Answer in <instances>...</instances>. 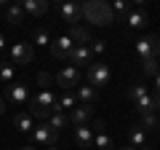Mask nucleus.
Masks as SVG:
<instances>
[{"mask_svg":"<svg viewBox=\"0 0 160 150\" xmlns=\"http://www.w3.org/2000/svg\"><path fill=\"white\" fill-rule=\"evenodd\" d=\"M80 16L86 19V22L96 24V27H107V24L115 22L112 8H109V3H104V0H86V3L80 6Z\"/></svg>","mask_w":160,"mask_h":150,"instance_id":"f257e3e1","label":"nucleus"},{"mask_svg":"<svg viewBox=\"0 0 160 150\" xmlns=\"http://www.w3.org/2000/svg\"><path fill=\"white\" fill-rule=\"evenodd\" d=\"M53 104H56V97H53V91H40L38 97L29 102V115L32 118H46L53 113Z\"/></svg>","mask_w":160,"mask_h":150,"instance_id":"f03ea898","label":"nucleus"},{"mask_svg":"<svg viewBox=\"0 0 160 150\" xmlns=\"http://www.w3.org/2000/svg\"><path fill=\"white\" fill-rule=\"evenodd\" d=\"M136 54L142 56V62L144 59H158L160 56V35H147V38H142V40H136Z\"/></svg>","mask_w":160,"mask_h":150,"instance_id":"7ed1b4c3","label":"nucleus"},{"mask_svg":"<svg viewBox=\"0 0 160 150\" xmlns=\"http://www.w3.org/2000/svg\"><path fill=\"white\" fill-rule=\"evenodd\" d=\"M109 78H112V72H109L107 64H102V62H91V67H88V83H91L93 88L107 86Z\"/></svg>","mask_w":160,"mask_h":150,"instance_id":"20e7f679","label":"nucleus"},{"mask_svg":"<svg viewBox=\"0 0 160 150\" xmlns=\"http://www.w3.org/2000/svg\"><path fill=\"white\" fill-rule=\"evenodd\" d=\"M53 81H56V86H62L64 91H72V88L80 86V70L78 67H64V70L56 72Z\"/></svg>","mask_w":160,"mask_h":150,"instance_id":"39448f33","label":"nucleus"},{"mask_svg":"<svg viewBox=\"0 0 160 150\" xmlns=\"http://www.w3.org/2000/svg\"><path fill=\"white\" fill-rule=\"evenodd\" d=\"M32 56H35V46L32 43L22 40V43H13L11 46V64H29Z\"/></svg>","mask_w":160,"mask_h":150,"instance_id":"423d86ee","label":"nucleus"},{"mask_svg":"<svg viewBox=\"0 0 160 150\" xmlns=\"http://www.w3.org/2000/svg\"><path fill=\"white\" fill-rule=\"evenodd\" d=\"M32 137H35L38 145H48V147H51V145L59 139V131L51 126V123H40V126L32 129Z\"/></svg>","mask_w":160,"mask_h":150,"instance_id":"0eeeda50","label":"nucleus"},{"mask_svg":"<svg viewBox=\"0 0 160 150\" xmlns=\"http://www.w3.org/2000/svg\"><path fill=\"white\" fill-rule=\"evenodd\" d=\"M27 83H19V81H13L11 86H8V91H6V102L8 104H13V107H22L24 102H27Z\"/></svg>","mask_w":160,"mask_h":150,"instance_id":"6e6552de","label":"nucleus"},{"mask_svg":"<svg viewBox=\"0 0 160 150\" xmlns=\"http://www.w3.org/2000/svg\"><path fill=\"white\" fill-rule=\"evenodd\" d=\"M72 48H75V43L69 40V35H62V38H56L51 43V56L53 59H67L72 54Z\"/></svg>","mask_w":160,"mask_h":150,"instance_id":"1a4fd4ad","label":"nucleus"},{"mask_svg":"<svg viewBox=\"0 0 160 150\" xmlns=\"http://www.w3.org/2000/svg\"><path fill=\"white\" fill-rule=\"evenodd\" d=\"M75 145H78L80 150H93V131H91L88 123L75 129Z\"/></svg>","mask_w":160,"mask_h":150,"instance_id":"9d476101","label":"nucleus"},{"mask_svg":"<svg viewBox=\"0 0 160 150\" xmlns=\"http://www.w3.org/2000/svg\"><path fill=\"white\" fill-rule=\"evenodd\" d=\"M91 115H93L91 104H78L75 110H69V123H75V126H86Z\"/></svg>","mask_w":160,"mask_h":150,"instance_id":"9b49d317","label":"nucleus"},{"mask_svg":"<svg viewBox=\"0 0 160 150\" xmlns=\"http://www.w3.org/2000/svg\"><path fill=\"white\" fill-rule=\"evenodd\" d=\"M59 13H62L64 22H69L72 27H78V22L83 16H80V6L78 3H59Z\"/></svg>","mask_w":160,"mask_h":150,"instance_id":"f8f14e48","label":"nucleus"},{"mask_svg":"<svg viewBox=\"0 0 160 150\" xmlns=\"http://www.w3.org/2000/svg\"><path fill=\"white\" fill-rule=\"evenodd\" d=\"M24 13H32V16H43L48 13V0H22L19 3Z\"/></svg>","mask_w":160,"mask_h":150,"instance_id":"ddd939ff","label":"nucleus"},{"mask_svg":"<svg viewBox=\"0 0 160 150\" xmlns=\"http://www.w3.org/2000/svg\"><path fill=\"white\" fill-rule=\"evenodd\" d=\"M67 59L72 62V67H80V64H88L91 67V51H88V46H75Z\"/></svg>","mask_w":160,"mask_h":150,"instance_id":"4468645a","label":"nucleus"},{"mask_svg":"<svg viewBox=\"0 0 160 150\" xmlns=\"http://www.w3.org/2000/svg\"><path fill=\"white\" fill-rule=\"evenodd\" d=\"M78 107V99H75L72 91H64L62 97H56V104H53V113H64V110H75Z\"/></svg>","mask_w":160,"mask_h":150,"instance_id":"2eb2a0df","label":"nucleus"},{"mask_svg":"<svg viewBox=\"0 0 160 150\" xmlns=\"http://www.w3.org/2000/svg\"><path fill=\"white\" fill-rule=\"evenodd\" d=\"M126 22H128V27L131 29H142L144 24H147V11L144 8H136V11H128V16H126Z\"/></svg>","mask_w":160,"mask_h":150,"instance_id":"dca6fc26","label":"nucleus"},{"mask_svg":"<svg viewBox=\"0 0 160 150\" xmlns=\"http://www.w3.org/2000/svg\"><path fill=\"white\" fill-rule=\"evenodd\" d=\"M128 139H131V147H139V150H147V131L142 126H133L128 131Z\"/></svg>","mask_w":160,"mask_h":150,"instance_id":"f3484780","label":"nucleus"},{"mask_svg":"<svg viewBox=\"0 0 160 150\" xmlns=\"http://www.w3.org/2000/svg\"><path fill=\"white\" fill-rule=\"evenodd\" d=\"M69 40L75 43V46H86V43H91V32H88L86 27H72L69 29Z\"/></svg>","mask_w":160,"mask_h":150,"instance_id":"a211bd4d","label":"nucleus"},{"mask_svg":"<svg viewBox=\"0 0 160 150\" xmlns=\"http://www.w3.org/2000/svg\"><path fill=\"white\" fill-rule=\"evenodd\" d=\"M133 107L139 110V115H149V113H155V97L152 94H144L142 99L133 102Z\"/></svg>","mask_w":160,"mask_h":150,"instance_id":"6ab92c4d","label":"nucleus"},{"mask_svg":"<svg viewBox=\"0 0 160 150\" xmlns=\"http://www.w3.org/2000/svg\"><path fill=\"white\" fill-rule=\"evenodd\" d=\"M75 91H78V97H75V99H80L83 104H91V102H96V97H99V94H96V88H93L91 83H88V86H78Z\"/></svg>","mask_w":160,"mask_h":150,"instance_id":"aec40b11","label":"nucleus"},{"mask_svg":"<svg viewBox=\"0 0 160 150\" xmlns=\"http://www.w3.org/2000/svg\"><path fill=\"white\" fill-rule=\"evenodd\" d=\"M13 126L19 129V131H32L35 129V123H32V115H29V113H16V115H13Z\"/></svg>","mask_w":160,"mask_h":150,"instance_id":"412c9836","label":"nucleus"},{"mask_svg":"<svg viewBox=\"0 0 160 150\" xmlns=\"http://www.w3.org/2000/svg\"><path fill=\"white\" fill-rule=\"evenodd\" d=\"M93 150H115V145L104 131H99V134H93Z\"/></svg>","mask_w":160,"mask_h":150,"instance_id":"4be33fe9","label":"nucleus"},{"mask_svg":"<svg viewBox=\"0 0 160 150\" xmlns=\"http://www.w3.org/2000/svg\"><path fill=\"white\" fill-rule=\"evenodd\" d=\"M32 46H51L48 29H43V27H35L32 29Z\"/></svg>","mask_w":160,"mask_h":150,"instance_id":"5701e85b","label":"nucleus"},{"mask_svg":"<svg viewBox=\"0 0 160 150\" xmlns=\"http://www.w3.org/2000/svg\"><path fill=\"white\" fill-rule=\"evenodd\" d=\"M6 22H11V24H22L24 22V11H22V6H8V11H6Z\"/></svg>","mask_w":160,"mask_h":150,"instance_id":"b1692460","label":"nucleus"},{"mask_svg":"<svg viewBox=\"0 0 160 150\" xmlns=\"http://www.w3.org/2000/svg\"><path fill=\"white\" fill-rule=\"evenodd\" d=\"M13 78H16V67H13V64H6V62H3V64H0V81L11 86Z\"/></svg>","mask_w":160,"mask_h":150,"instance_id":"393cba45","label":"nucleus"},{"mask_svg":"<svg viewBox=\"0 0 160 150\" xmlns=\"http://www.w3.org/2000/svg\"><path fill=\"white\" fill-rule=\"evenodd\" d=\"M46 123H51V126H53V129L59 131V129H64V126L69 123V115H64V113H51Z\"/></svg>","mask_w":160,"mask_h":150,"instance_id":"a878e982","label":"nucleus"},{"mask_svg":"<svg viewBox=\"0 0 160 150\" xmlns=\"http://www.w3.org/2000/svg\"><path fill=\"white\" fill-rule=\"evenodd\" d=\"M109 8H112L115 16H123V19H126V16H128V11H131V6H128V3H123V0H115Z\"/></svg>","mask_w":160,"mask_h":150,"instance_id":"bb28decb","label":"nucleus"},{"mask_svg":"<svg viewBox=\"0 0 160 150\" xmlns=\"http://www.w3.org/2000/svg\"><path fill=\"white\" fill-rule=\"evenodd\" d=\"M142 70H144V75H158L160 72V67H158V59H144L142 62Z\"/></svg>","mask_w":160,"mask_h":150,"instance_id":"cd10ccee","label":"nucleus"},{"mask_svg":"<svg viewBox=\"0 0 160 150\" xmlns=\"http://www.w3.org/2000/svg\"><path fill=\"white\" fill-rule=\"evenodd\" d=\"M144 94H147V86H144V83H133V86L128 88V97H131L133 102H136V99H142Z\"/></svg>","mask_w":160,"mask_h":150,"instance_id":"c85d7f7f","label":"nucleus"},{"mask_svg":"<svg viewBox=\"0 0 160 150\" xmlns=\"http://www.w3.org/2000/svg\"><path fill=\"white\" fill-rule=\"evenodd\" d=\"M142 129H158V118H155V113L142 115Z\"/></svg>","mask_w":160,"mask_h":150,"instance_id":"c756f323","label":"nucleus"},{"mask_svg":"<svg viewBox=\"0 0 160 150\" xmlns=\"http://www.w3.org/2000/svg\"><path fill=\"white\" fill-rule=\"evenodd\" d=\"M38 83L43 86V91H51V83H53V78H51L48 72H40V75H38Z\"/></svg>","mask_w":160,"mask_h":150,"instance_id":"7c9ffc66","label":"nucleus"},{"mask_svg":"<svg viewBox=\"0 0 160 150\" xmlns=\"http://www.w3.org/2000/svg\"><path fill=\"white\" fill-rule=\"evenodd\" d=\"M88 51H93V54H104V40H91Z\"/></svg>","mask_w":160,"mask_h":150,"instance_id":"2f4dec72","label":"nucleus"},{"mask_svg":"<svg viewBox=\"0 0 160 150\" xmlns=\"http://www.w3.org/2000/svg\"><path fill=\"white\" fill-rule=\"evenodd\" d=\"M93 131H96V134L104 131V121H93Z\"/></svg>","mask_w":160,"mask_h":150,"instance_id":"473e14b6","label":"nucleus"},{"mask_svg":"<svg viewBox=\"0 0 160 150\" xmlns=\"http://www.w3.org/2000/svg\"><path fill=\"white\" fill-rule=\"evenodd\" d=\"M155 94H160V72L155 75Z\"/></svg>","mask_w":160,"mask_h":150,"instance_id":"72a5a7b5","label":"nucleus"},{"mask_svg":"<svg viewBox=\"0 0 160 150\" xmlns=\"http://www.w3.org/2000/svg\"><path fill=\"white\" fill-rule=\"evenodd\" d=\"M6 113V97H0V115Z\"/></svg>","mask_w":160,"mask_h":150,"instance_id":"f704fd0d","label":"nucleus"},{"mask_svg":"<svg viewBox=\"0 0 160 150\" xmlns=\"http://www.w3.org/2000/svg\"><path fill=\"white\" fill-rule=\"evenodd\" d=\"M155 110H160V94H155Z\"/></svg>","mask_w":160,"mask_h":150,"instance_id":"c9c22d12","label":"nucleus"},{"mask_svg":"<svg viewBox=\"0 0 160 150\" xmlns=\"http://www.w3.org/2000/svg\"><path fill=\"white\" fill-rule=\"evenodd\" d=\"M3 48H6V38H3V35H0V51H3Z\"/></svg>","mask_w":160,"mask_h":150,"instance_id":"e433bc0d","label":"nucleus"},{"mask_svg":"<svg viewBox=\"0 0 160 150\" xmlns=\"http://www.w3.org/2000/svg\"><path fill=\"white\" fill-rule=\"evenodd\" d=\"M19 150H38L35 145H27V147H19Z\"/></svg>","mask_w":160,"mask_h":150,"instance_id":"4c0bfd02","label":"nucleus"},{"mask_svg":"<svg viewBox=\"0 0 160 150\" xmlns=\"http://www.w3.org/2000/svg\"><path fill=\"white\" fill-rule=\"evenodd\" d=\"M120 150H139V147H120Z\"/></svg>","mask_w":160,"mask_h":150,"instance_id":"58836bf2","label":"nucleus"},{"mask_svg":"<svg viewBox=\"0 0 160 150\" xmlns=\"http://www.w3.org/2000/svg\"><path fill=\"white\" fill-rule=\"evenodd\" d=\"M48 150H59V147H53V145H51V147H48Z\"/></svg>","mask_w":160,"mask_h":150,"instance_id":"ea45409f","label":"nucleus"},{"mask_svg":"<svg viewBox=\"0 0 160 150\" xmlns=\"http://www.w3.org/2000/svg\"><path fill=\"white\" fill-rule=\"evenodd\" d=\"M158 67H160V59H158Z\"/></svg>","mask_w":160,"mask_h":150,"instance_id":"a19ab883","label":"nucleus"},{"mask_svg":"<svg viewBox=\"0 0 160 150\" xmlns=\"http://www.w3.org/2000/svg\"><path fill=\"white\" fill-rule=\"evenodd\" d=\"M158 129H160V121H158Z\"/></svg>","mask_w":160,"mask_h":150,"instance_id":"79ce46f5","label":"nucleus"}]
</instances>
